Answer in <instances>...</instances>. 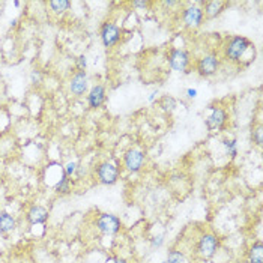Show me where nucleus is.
Instances as JSON below:
<instances>
[{
    "label": "nucleus",
    "instance_id": "obj_3",
    "mask_svg": "<svg viewBox=\"0 0 263 263\" xmlns=\"http://www.w3.org/2000/svg\"><path fill=\"white\" fill-rule=\"evenodd\" d=\"M169 65L176 73H188V68L191 65V56L184 49H172L169 56H167Z\"/></svg>",
    "mask_w": 263,
    "mask_h": 263
},
{
    "label": "nucleus",
    "instance_id": "obj_21",
    "mask_svg": "<svg viewBox=\"0 0 263 263\" xmlns=\"http://www.w3.org/2000/svg\"><path fill=\"white\" fill-rule=\"evenodd\" d=\"M167 263H186L185 256L179 250H170L167 254Z\"/></svg>",
    "mask_w": 263,
    "mask_h": 263
},
{
    "label": "nucleus",
    "instance_id": "obj_14",
    "mask_svg": "<svg viewBox=\"0 0 263 263\" xmlns=\"http://www.w3.org/2000/svg\"><path fill=\"white\" fill-rule=\"evenodd\" d=\"M224 6H226V2H221V0H210V2L205 3L203 14H205L206 18L213 20V18H217L223 12Z\"/></svg>",
    "mask_w": 263,
    "mask_h": 263
},
{
    "label": "nucleus",
    "instance_id": "obj_9",
    "mask_svg": "<svg viewBox=\"0 0 263 263\" xmlns=\"http://www.w3.org/2000/svg\"><path fill=\"white\" fill-rule=\"evenodd\" d=\"M145 164H146V155L140 149H130L124 155V167L131 173L140 172Z\"/></svg>",
    "mask_w": 263,
    "mask_h": 263
},
{
    "label": "nucleus",
    "instance_id": "obj_16",
    "mask_svg": "<svg viewBox=\"0 0 263 263\" xmlns=\"http://www.w3.org/2000/svg\"><path fill=\"white\" fill-rule=\"evenodd\" d=\"M248 262L250 263H263V244H262V241H256L250 247Z\"/></svg>",
    "mask_w": 263,
    "mask_h": 263
},
{
    "label": "nucleus",
    "instance_id": "obj_6",
    "mask_svg": "<svg viewBox=\"0 0 263 263\" xmlns=\"http://www.w3.org/2000/svg\"><path fill=\"white\" fill-rule=\"evenodd\" d=\"M97 229L104 235H116L121 232V220L113 213H101L97 218Z\"/></svg>",
    "mask_w": 263,
    "mask_h": 263
},
{
    "label": "nucleus",
    "instance_id": "obj_10",
    "mask_svg": "<svg viewBox=\"0 0 263 263\" xmlns=\"http://www.w3.org/2000/svg\"><path fill=\"white\" fill-rule=\"evenodd\" d=\"M121 29H119L114 23H104L101 26V41L104 44V47L107 49H111V47L117 45L119 41H121Z\"/></svg>",
    "mask_w": 263,
    "mask_h": 263
},
{
    "label": "nucleus",
    "instance_id": "obj_20",
    "mask_svg": "<svg viewBox=\"0 0 263 263\" xmlns=\"http://www.w3.org/2000/svg\"><path fill=\"white\" fill-rule=\"evenodd\" d=\"M223 146H224V151L226 154L230 157V158H235L237 155V143L235 138H226L223 141Z\"/></svg>",
    "mask_w": 263,
    "mask_h": 263
},
{
    "label": "nucleus",
    "instance_id": "obj_15",
    "mask_svg": "<svg viewBox=\"0 0 263 263\" xmlns=\"http://www.w3.org/2000/svg\"><path fill=\"white\" fill-rule=\"evenodd\" d=\"M17 227V221L9 212H0V233L8 235L14 232Z\"/></svg>",
    "mask_w": 263,
    "mask_h": 263
},
{
    "label": "nucleus",
    "instance_id": "obj_8",
    "mask_svg": "<svg viewBox=\"0 0 263 263\" xmlns=\"http://www.w3.org/2000/svg\"><path fill=\"white\" fill-rule=\"evenodd\" d=\"M203 20H205L203 9L200 6H197V5H189L182 12V21H184V25L188 29H197V27H200Z\"/></svg>",
    "mask_w": 263,
    "mask_h": 263
},
{
    "label": "nucleus",
    "instance_id": "obj_31",
    "mask_svg": "<svg viewBox=\"0 0 263 263\" xmlns=\"http://www.w3.org/2000/svg\"><path fill=\"white\" fill-rule=\"evenodd\" d=\"M155 97H157V92H152V93H151V97H149V101L152 103V101L155 100Z\"/></svg>",
    "mask_w": 263,
    "mask_h": 263
},
{
    "label": "nucleus",
    "instance_id": "obj_17",
    "mask_svg": "<svg viewBox=\"0 0 263 263\" xmlns=\"http://www.w3.org/2000/svg\"><path fill=\"white\" fill-rule=\"evenodd\" d=\"M54 191L57 194H68L71 191V179L65 175V170L62 172L60 178L54 184Z\"/></svg>",
    "mask_w": 263,
    "mask_h": 263
},
{
    "label": "nucleus",
    "instance_id": "obj_23",
    "mask_svg": "<svg viewBox=\"0 0 263 263\" xmlns=\"http://www.w3.org/2000/svg\"><path fill=\"white\" fill-rule=\"evenodd\" d=\"M262 134H263V131H262V127H260V125L253 130V140H254V143H256L257 146H262V143H263Z\"/></svg>",
    "mask_w": 263,
    "mask_h": 263
},
{
    "label": "nucleus",
    "instance_id": "obj_7",
    "mask_svg": "<svg viewBox=\"0 0 263 263\" xmlns=\"http://www.w3.org/2000/svg\"><path fill=\"white\" fill-rule=\"evenodd\" d=\"M227 124V111L223 107L212 105L210 114L206 117V127L210 132L221 131Z\"/></svg>",
    "mask_w": 263,
    "mask_h": 263
},
{
    "label": "nucleus",
    "instance_id": "obj_4",
    "mask_svg": "<svg viewBox=\"0 0 263 263\" xmlns=\"http://www.w3.org/2000/svg\"><path fill=\"white\" fill-rule=\"evenodd\" d=\"M97 178L101 184L104 185H113L119 179V167L114 162L104 161L97 165Z\"/></svg>",
    "mask_w": 263,
    "mask_h": 263
},
{
    "label": "nucleus",
    "instance_id": "obj_29",
    "mask_svg": "<svg viewBox=\"0 0 263 263\" xmlns=\"http://www.w3.org/2000/svg\"><path fill=\"white\" fill-rule=\"evenodd\" d=\"M113 263H128V262L122 257H116V259H113Z\"/></svg>",
    "mask_w": 263,
    "mask_h": 263
},
{
    "label": "nucleus",
    "instance_id": "obj_30",
    "mask_svg": "<svg viewBox=\"0 0 263 263\" xmlns=\"http://www.w3.org/2000/svg\"><path fill=\"white\" fill-rule=\"evenodd\" d=\"M162 5H165V6H176V5H179L178 2H172V0H170V2H164Z\"/></svg>",
    "mask_w": 263,
    "mask_h": 263
},
{
    "label": "nucleus",
    "instance_id": "obj_11",
    "mask_svg": "<svg viewBox=\"0 0 263 263\" xmlns=\"http://www.w3.org/2000/svg\"><path fill=\"white\" fill-rule=\"evenodd\" d=\"M89 87V79L86 71H77V73L71 77L69 81V90L74 97H83V95L87 92Z\"/></svg>",
    "mask_w": 263,
    "mask_h": 263
},
{
    "label": "nucleus",
    "instance_id": "obj_25",
    "mask_svg": "<svg viewBox=\"0 0 263 263\" xmlns=\"http://www.w3.org/2000/svg\"><path fill=\"white\" fill-rule=\"evenodd\" d=\"M162 244H164V236H162V235H159V236H155V237L152 239V247H157V248H159Z\"/></svg>",
    "mask_w": 263,
    "mask_h": 263
},
{
    "label": "nucleus",
    "instance_id": "obj_24",
    "mask_svg": "<svg viewBox=\"0 0 263 263\" xmlns=\"http://www.w3.org/2000/svg\"><path fill=\"white\" fill-rule=\"evenodd\" d=\"M86 66H87V59H86V56H84V54L79 56V57L76 59V68H77V71H86Z\"/></svg>",
    "mask_w": 263,
    "mask_h": 263
},
{
    "label": "nucleus",
    "instance_id": "obj_13",
    "mask_svg": "<svg viewBox=\"0 0 263 263\" xmlns=\"http://www.w3.org/2000/svg\"><path fill=\"white\" fill-rule=\"evenodd\" d=\"M105 103V87L103 84H95L90 87L89 93H87V104L90 108L97 110L100 107H103V104Z\"/></svg>",
    "mask_w": 263,
    "mask_h": 263
},
{
    "label": "nucleus",
    "instance_id": "obj_1",
    "mask_svg": "<svg viewBox=\"0 0 263 263\" xmlns=\"http://www.w3.org/2000/svg\"><path fill=\"white\" fill-rule=\"evenodd\" d=\"M253 49V44L245 36H232L224 45V56L233 63H241L248 50Z\"/></svg>",
    "mask_w": 263,
    "mask_h": 263
},
{
    "label": "nucleus",
    "instance_id": "obj_27",
    "mask_svg": "<svg viewBox=\"0 0 263 263\" xmlns=\"http://www.w3.org/2000/svg\"><path fill=\"white\" fill-rule=\"evenodd\" d=\"M197 89H193V87H189L188 90H186V97L189 98V100H194V98H197Z\"/></svg>",
    "mask_w": 263,
    "mask_h": 263
},
{
    "label": "nucleus",
    "instance_id": "obj_28",
    "mask_svg": "<svg viewBox=\"0 0 263 263\" xmlns=\"http://www.w3.org/2000/svg\"><path fill=\"white\" fill-rule=\"evenodd\" d=\"M132 5L135 8H146L149 5V2H138V0H135V2H132Z\"/></svg>",
    "mask_w": 263,
    "mask_h": 263
},
{
    "label": "nucleus",
    "instance_id": "obj_2",
    "mask_svg": "<svg viewBox=\"0 0 263 263\" xmlns=\"http://www.w3.org/2000/svg\"><path fill=\"white\" fill-rule=\"evenodd\" d=\"M196 69H197V74L200 77L209 79V77L215 76V74L218 73V69H220V59H218V56L215 54V53H209V54L202 56L197 60Z\"/></svg>",
    "mask_w": 263,
    "mask_h": 263
},
{
    "label": "nucleus",
    "instance_id": "obj_5",
    "mask_svg": "<svg viewBox=\"0 0 263 263\" xmlns=\"http://www.w3.org/2000/svg\"><path fill=\"white\" fill-rule=\"evenodd\" d=\"M220 241L213 233H205L200 236L197 242V254L203 259H210L218 250Z\"/></svg>",
    "mask_w": 263,
    "mask_h": 263
},
{
    "label": "nucleus",
    "instance_id": "obj_22",
    "mask_svg": "<svg viewBox=\"0 0 263 263\" xmlns=\"http://www.w3.org/2000/svg\"><path fill=\"white\" fill-rule=\"evenodd\" d=\"M77 167H79V164H77L76 161H69V162H66V165L63 167L65 175H66L68 178H71V176H73V175L77 172Z\"/></svg>",
    "mask_w": 263,
    "mask_h": 263
},
{
    "label": "nucleus",
    "instance_id": "obj_12",
    "mask_svg": "<svg viewBox=\"0 0 263 263\" xmlns=\"http://www.w3.org/2000/svg\"><path fill=\"white\" fill-rule=\"evenodd\" d=\"M26 220L30 226L45 224L47 220H49V210L41 205H32L26 212Z\"/></svg>",
    "mask_w": 263,
    "mask_h": 263
},
{
    "label": "nucleus",
    "instance_id": "obj_18",
    "mask_svg": "<svg viewBox=\"0 0 263 263\" xmlns=\"http://www.w3.org/2000/svg\"><path fill=\"white\" fill-rule=\"evenodd\" d=\"M49 6H50V9H52L54 14L62 15V14H65V12L69 9L71 2H69V0H50Z\"/></svg>",
    "mask_w": 263,
    "mask_h": 263
},
{
    "label": "nucleus",
    "instance_id": "obj_26",
    "mask_svg": "<svg viewBox=\"0 0 263 263\" xmlns=\"http://www.w3.org/2000/svg\"><path fill=\"white\" fill-rule=\"evenodd\" d=\"M30 80H32L33 84H38L41 81V73H39V71H33L32 76H30Z\"/></svg>",
    "mask_w": 263,
    "mask_h": 263
},
{
    "label": "nucleus",
    "instance_id": "obj_19",
    "mask_svg": "<svg viewBox=\"0 0 263 263\" xmlns=\"http://www.w3.org/2000/svg\"><path fill=\"white\" fill-rule=\"evenodd\" d=\"M159 107L165 113H172L178 107V103H176V100L173 97H170V95H165V97H162L161 101H159Z\"/></svg>",
    "mask_w": 263,
    "mask_h": 263
}]
</instances>
